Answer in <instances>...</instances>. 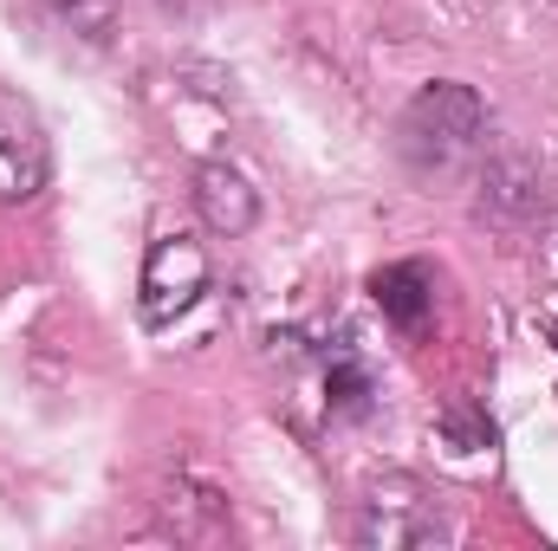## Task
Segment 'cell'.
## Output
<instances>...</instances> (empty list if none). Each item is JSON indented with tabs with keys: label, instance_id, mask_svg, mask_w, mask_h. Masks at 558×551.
<instances>
[{
	"label": "cell",
	"instance_id": "obj_5",
	"mask_svg": "<svg viewBox=\"0 0 558 551\" xmlns=\"http://www.w3.org/2000/svg\"><path fill=\"white\" fill-rule=\"evenodd\" d=\"M546 169L520 149H500L487 169H481V195H474V215L494 221V228H533L546 215Z\"/></svg>",
	"mask_w": 558,
	"mask_h": 551
},
{
	"label": "cell",
	"instance_id": "obj_2",
	"mask_svg": "<svg viewBox=\"0 0 558 551\" xmlns=\"http://www.w3.org/2000/svg\"><path fill=\"white\" fill-rule=\"evenodd\" d=\"M448 519L441 500H428L410 474H390L371 487L364 513H357V546H384V551H416V546H441Z\"/></svg>",
	"mask_w": 558,
	"mask_h": 551
},
{
	"label": "cell",
	"instance_id": "obj_10",
	"mask_svg": "<svg viewBox=\"0 0 558 551\" xmlns=\"http://www.w3.org/2000/svg\"><path fill=\"white\" fill-rule=\"evenodd\" d=\"M435 428H441V434H448V448H461V454L494 448V415L481 409V403H448V409L435 415Z\"/></svg>",
	"mask_w": 558,
	"mask_h": 551
},
{
	"label": "cell",
	"instance_id": "obj_4",
	"mask_svg": "<svg viewBox=\"0 0 558 551\" xmlns=\"http://www.w3.org/2000/svg\"><path fill=\"white\" fill-rule=\"evenodd\" d=\"M52 175V143L39 111L0 85V201H33Z\"/></svg>",
	"mask_w": 558,
	"mask_h": 551
},
{
	"label": "cell",
	"instance_id": "obj_6",
	"mask_svg": "<svg viewBox=\"0 0 558 551\" xmlns=\"http://www.w3.org/2000/svg\"><path fill=\"white\" fill-rule=\"evenodd\" d=\"M189 195H195L202 228H215V234H228V241H241V234L260 221V188H254L234 162H202Z\"/></svg>",
	"mask_w": 558,
	"mask_h": 551
},
{
	"label": "cell",
	"instance_id": "obj_12",
	"mask_svg": "<svg viewBox=\"0 0 558 551\" xmlns=\"http://www.w3.org/2000/svg\"><path fill=\"white\" fill-rule=\"evenodd\" d=\"M546 331H553V344H558V318H553V325H546Z\"/></svg>",
	"mask_w": 558,
	"mask_h": 551
},
{
	"label": "cell",
	"instance_id": "obj_1",
	"mask_svg": "<svg viewBox=\"0 0 558 551\" xmlns=\"http://www.w3.org/2000/svg\"><path fill=\"white\" fill-rule=\"evenodd\" d=\"M481 137H487V98L474 85H454V78L422 85L403 105V118H397V156H403V169L416 182L461 175L474 162Z\"/></svg>",
	"mask_w": 558,
	"mask_h": 551
},
{
	"label": "cell",
	"instance_id": "obj_7",
	"mask_svg": "<svg viewBox=\"0 0 558 551\" xmlns=\"http://www.w3.org/2000/svg\"><path fill=\"white\" fill-rule=\"evenodd\" d=\"M371 298H377V311H384L390 325L416 331L422 318L435 311V273H428L422 260H397V267L371 273Z\"/></svg>",
	"mask_w": 558,
	"mask_h": 551
},
{
	"label": "cell",
	"instance_id": "obj_3",
	"mask_svg": "<svg viewBox=\"0 0 558 551\" xmlns=\"http://www.w3.org/2000/svg\"><path fill=\"white\" fill-rule=\"evenodd\" d=\"M208 292V254L195 234H162L143 260V279H137V318L143 325H175L182 311H195V298Z\"/></svg>",
	"mask_w": 558,
	"mask_h": 551
},
{
	"label": "cell",
	"instance_id": "obj_8",
	"mask_svg": "<svg viewBox=\"0 0 558 551\" xmlns=\"http://www.w3.org/2000/svg\"><path fill=\"white\" fill-rule=\"evenodd\" d=\"M371 396H377L371 364L357 351H331V364H325V409L344 415V421H364L371 415Z\"/></svg>",
	"mask_w": 558,
	"mask_h": 551
},
{
	"label": "cell",
	"instance_id": "obj_11",
	"mask_svg": "<svg viewBox=\"0 0 558 551\" xmlns=\"http://www.w3.org/2000/svg\"><path fill=\"white\" fill-rule=\"evenodd\" d=\"M162 7H175V13H195V7H208V0H162Z\"/></svg>",
	"mask_w": 558,
	"mask_h": 551
},
{
	"label": "cell",
	"instance_id": "obj_9",
	"mask_svg": "<svg viewBox=\"0 0 558 551\" xmlns=\"http://www.w3.org/2000/svg\"><path fill=\"white\" fill-rule=\"evenodd\" d=\"M39 7L85 46H111L118 33V0H39Z\"/></svg>",
	"mask_w": 558,
	"mask_h": 551
}]
</instances>
